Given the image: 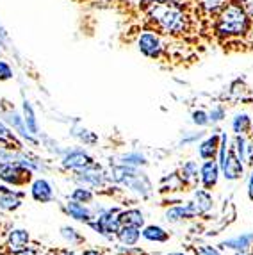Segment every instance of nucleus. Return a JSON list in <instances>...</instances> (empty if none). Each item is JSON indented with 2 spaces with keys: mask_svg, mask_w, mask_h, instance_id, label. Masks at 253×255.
I'll use <instances>...</instances> for the list:
<instances>
[{
  "mask_svg": "<svg viewBox=\"0 0 253 255\" xmlns=\"http://www.w3.org/2000/svg\"><path fill=\"white\" fill-rule=\"evenodd\" d=\"M144 27L160 36L189 39L198 29L200 11L177 0H144L141 4Z\"/></svg>",
  "mask_w": 253,
  "mask_h": 255,
  "instance_id": "f257e3e1",
  "label": "nucleus"
},
{
  "mask_svg": "<svg viewBox=\"0 0 253 255\" xmlns=\"http://www.w3.org/2000/svg\"><path fill=\"white\" fill-rule=\"evenodd\" d=\"M253 29V20L248 16L239 0H230L212 18V30L220 41H237L250 36Z\"/></svg>",
  "mask_w": 253,
  "mask_h": 255,
  "instance_id": "f03ea898",
  "label": "nucleus"
},
{
  "mask_svg": "<svg viewBox=\"0 0 253 255\" xmlns=\"http://www.w3.org/2000/svg\"><path fill=\"white\" fill-rule=\"evenodd\" d=\"M137 47H139V52L150 59H160L162 54H164V45H162V39H160V34L153 32V30H144L143 34L137 39Z\"/></svg>",
  "mask_w": 253,
  "mask_h": 255,
  "instance_id": "7ed1b4c3",
  "label": "nucleus"
},
{
  "mask_svg": "<svg viewBox=\"0 0 253 255\" xmlns=\"http://www.w3.org/2000/svg\"><path fill=\"white\" fill-rule=\"evenodd\" d=\"M30 170L20 162H0V179L7 184H21L23 180H29Z\"/></svg>",
  "mask_w": 253,
  "mask_h": 255,
  "instance_id": "20e7f679",
  "label": "nucleus"
},
{
  "mask_svg": "<svg viewBox=\"0 0 253 255\" xmlns=\"http://www.w3.org/2000/svg\"><path fill=\"white\" fill-rule=\"evenodd\" d=\"M77 180L79 182H84V186H91V187H100L102 184L106 182V175L102 173V170L97 164H91L84 170H79L77 173Z\"/></svg>",
  "mask_w": 253,
  "mask_h": 255,
  "instance_id": "39448f33",
  "label": "nucleus"
},
{
  "mask_svg": "<svg viewBox=\"0 0 253 255\" xmlns=\"http://www.w3.org/2000/svg\"><path fill=\"white\" fill-rule=\"evenodd\" d=\"M93 164V159L89 157L88 153L82 152V150H73V152H68L66 157L63 159V166L68 170H84L88 166Z\"/></svg>",
  "mask_w": 253,
  "mask_h": 255,
  "instance_id": "423d86ee",
  "label": "nucleus"
},
{
  "mask_svg": "<svg viewBox=\"0 0 253 255\" xmlns=\"http://www.w3.org/2000/svg\"><path fill=\"white\" fill-rule=\"evenodd\" d=\"M221 170L227 180H236L243 175V161L237 157L236 152H227L225 162L221 164Z\"/></svg>",
  "mask_w": 253,
  "mask_h": 255,
  "instance_id": "0eeeda50",
  "label": "nucleus"
},
{
  "mask_svg": "<svg viewBox=\"0 0 253 255\" xmlns=\"http://www.w3.org/2000/svg\"><path fill=\"white\" fill-rule=\"evenodd\" d=\"M230 0H196V7L200 11V16L214 18L225 4H228Z\"/></svg>",
  "mask_w": 253,
  "mask_h": 255,
  "instance_id": "6e6552de",
  "label": "nucleus"
},
{
  "mask_svg": "<svg viewBox=\"0 0 253 255\" xmlns=\"http://www.w3.org/2000/svg\"><path fill=\"white\" fill-rule=\"evenodd\" d=\"M200 173H202L203 186L205 187L216 186V182H218V175H220V164L214 162V159H211V161H207L205 164L202 166Z\"/></svg>",
  "mask_w": 253,
  "mask_h": 255,
  "instance_id": "1a4fd4ad",
  "label": "nucleus"
},
{
  "mask_svg": "<svg viewBox=\"0 0 253 255\" xmlns=\"http://www.w3.org/2000/svg\"><path fill=\"white\" fill-rule=\"evenodd\" d=\"M27 245H29V234H27V230L16 229V230H13V232L9 234L7 247H9V250L13 252V254H18V252L25 250Z\"/></svg>",
  "mask_w": 253,
  "mask_h": 255,
  "instance_id": "9d476101",
  "label": "nucleus"
},
{
  "mask_svg": "<svg viewBox=\"0 0 253 255\" xmlns=\"http://www.w3.org/2000/svg\"><path fill=\"white\" fill-rule=\"evenodd\" d=\"M0 209H4V211H14V209L20 207V198H21V193H13V191H7V187L0 186Z\"/></svg>",
  "mask_w": 253,
  "mask_h": 255,
  "instance_id": "9b49d317",
  "label": "nucleus"
},
{
  "mask_svg": "<svg viewBox=\"0 0 253 255\" xmlns=\"http://www.w3.org/2000/svg\"><path fill=\"white\" fill-rule=\"evenodd\" d=\"M253 243V232L252 234H243V236H236L232 239H227L220 245L221 248H230V250H237V252H245L246 248L252 247Z\"/></svg>",
  "mask_w": 253,
  "mask_h": 255,
  "instance_id": "f8f14e48",
  "label": "nucleus"
},
{
  "mask_svg": "<svg viewBox=\"0 0 253 255\" xmlns=\"http://www.w3.org/2000/svg\"><path fill=\"white\" fill-rule=\"evenodd\" d=\"M218 150H220V137H218V136L207 137L202 145L198 146L200 157L205 159V161H211V159H214V155L218 153Z\"/></svg>",
  "mask_w": 253,
  "mask_h": 255,
  "instance_id": "ddd939ff",
  "label": "nucleus"
},
{
  "mask_svg": "<svg viewBox=\"0 0 253 255\" xmlns=\"http://www.w3.org/2000/svg\"><path fill=\"white\" fill-rule=\"evenodd\" d=\"M32 196H34V200H38V202H50L52 196H54L50 184L43 179L36 180V182L32 184Z\"/></svg>",
  "mask_w": 253,
  "mask_h": 255,
  "instance_id": "4468645a",
  "label": "nucleus"
},
{
  "mask_svg": "<svg viewBox=\"0 0 253 255\" xmlns=\"http://www.w3.org/2000/svg\"><path fill=\"white\" fill-rule=\"evenodd\" d=\"M66 211L73 220H79V221H91V218H93L91 216V211H89L88 207H84V205L77 200L68 202Z\"/></svg>",
  "mask_w": 253,
  "mask_h": 255,
  "instance_id": "2eb2a0df",
  "label": "nucleus"
},
{
  "mask_svg": "<svg viewBox=\"0 0 253 255\" xmlns=\"http://www.w3.org/2000/svg\"><path fill=\"white\" fill-rule=\"evenodd\" d=\"M135 171L134 166H128V164H123V166H113L109 170V175H107V179L113 180V182H125L128 177Z\"/></svg>",
  "mask_w": 253,
  "mask_h": 255,
  "instance_id": "dca6fc26",
  "label": "nucleus"
},
{
  "mask_svg": "<svg viewBox=\"0 0 253 255\" xmlns=\"http://www.w3.org/2000/svg\"><path fill=\"white\" fill-rule=\"evenodd\" d=\"M118 239L126 247H132L139 239V229L130 225H122V229L118 230Z\"/></svg>",
  "mask_w": 253,
  "mask_h": 255,
  "instance_id": "f3484780",
  "label": "nucleus"
},
{
  "mask_svg": "<svg viewBox=\"0 0 253 255\" xmlns=\"http://www.w3.org/2000/svg\"><path fill=\"white\" fill-rule=\"evenodd\" d=\"M120 221H122V225H130V227L141 229L144 223V218H143V214H141V211L130 209V211H125V213L120 214Z\"/></svg>",
  "mask_w": 253,
  "mask_h": 255,
  "instance_id": "a211bd4d",
  "label": "nucleus"
},
{
  "mask_svg": "<svg viewBox=\"0 0 253 255\" xmlns=\"http://www.w3.org/2000/svg\"><path fill=\"white\" fill-rule=\"evenodd\" d=\"M143 238L148 239V241H155V243H164L168 241V232H164V229H160V227H146L143 230Z\"/></svg>",
  "mask_w": 253,
  "mask_h": 255,
  "instance_id": "6ab92c4d",
  "label": "nucleus"
},
{
  "mask_svg": "<svg viewBox=\"0 0 253 255\" xmlns=\"http://www.w3.org/2000/svg\"><path fill=\"white\" fill-rule=\"evenodd\" d=\"M23 122H25L27 125V130L32 132V134H38V122H36V118H34V111H32V106H30L29 102H23Z\"/></svg>",
  "mask_w": 253,
  "mask_h": 255,
  "instance_id": "aec40b11",
  "label": "nucleus"
},
{
  "mask_svg": "<svg viewBox=\"0 0 253 255\" xmlns=\"http://www.w3.org/2000/svg\"><path fill=\"white\" fill-rule=\"evenodd\" d=\"M252 127V120L248 115H237L232 122V128L236 134H243V132H248Z\"/></svg>",
  "mask_w": 253,
  "mask_h": 255,
  "instance_id": "412c9836",
  "label": "nucleus"
},
{
  "mask_svg": "<svg viewBox=\"0 0 253 255\" xmlns=\"http://www.w3.org/2000/svg\"><path fill=\"white\" fill-rule=\"evenodd\" d=\"M7 116H9V122H11V124H13V127L16 128L18 132H20L21 136H23V137H27V139H29V141H32V143H34V139H32V137H30L29 134H27V132H29V130H27V127H25V125H23V122H21V118H20V116H18L16 113H14V111H13V113H9Z\"/></svg>",
  "mask_w": 253,
  "mask_h": 255,
  "instance_id": "4be33fe9",
  "label": "nucleus"
},
{
  "mask_svg": "<svg viewBox=\"0 0 253 255\" xmlns=\"http://www.w3.org/2000/svg\"><path fill=\"white\" fill-rule=\"evenodd\" d=\"M196 204H198V207L202 209V213H207L209 209L212 207V198H211V195L207 191H196Z\"/></svg>",
  "mask_w": 253,
  "mask_h": 255,
  "instance_id": "5701e85b",
  "label": "nucleus"
},
{
  "mask_svg": "<svg viewBox=\"0 0 253 255\" xmlns=\"http://www.w3.org/2000/svg\"><path fill=\"white\" fill-rule=\"evenodd\" d=\"M123 164H128V166H144L146 164V157L141 155V153L134 152V153H126L123 155Z\"/></svg>",
  "mask_w": 253,
  "mask_h": 255,
  "instance_id": "b1692460",
  "label": "nucleus"
},
{
  "mask_svg": "<svg viewBox=\"0 0 253 255\" xmlns=\"http://www.w3.org/2000/svg\"><path fill=\"white\" fill-rule=\"evenodd\" d=\"M196 175H198V164L193 161L186 162L184 168H182V177H184V180H193Z\"/></svg>",
  "mask_w": 253,
  "mask_h": 255,
  "instance_id": "393cba45",
  "label": "nucleus"
},
{
  "mask_svg": "<svg viewBox=\"0 0 253 255\" xmlns=\"http://www.w3.org/2000/svg\"><path fill=\"white\" fill-rule=\"evenodd\" d=\"M73 200L80 202V204H88V202L93 200V193H89L88 189H82V187H79V189H75L72 195Z\"/></svg>",
  "mask_w": 253,
  "mask_h": 255,
  "instance_id": "a878e982",
  "label": "nucleus"
},
{
  "mask_svg": "<svg viewBox=\"0 0 253 255\" xmlns=\"http://www.w3.org/2000/svg\"><path fill=\"white\" fill-rule=\"evenodd\" d=\"M166 220L171 221V223H177V221L184 220V205H177V207L169 209L166 213Z\"/></svg>",
  "mask_w": 253,
  "mask_h": 255,
  "instance_id": "bb28decb",
  "label": "nucleus"
},
{
  "mask_svg": "<svg viewBox=\"0 0 253 255\" xmlns=\"http://www.w3.org/2000/svg\"><path fill=\"white\" fill-rule=\"evenodd\" d=\"M246 141L245 137L241 136V134H237L236 137V153H237V157L241 159V161H245V155H246Z\"/></svg>",
  "mask_w": 253,
  "mask_h": 255,
  "instance_id": "cd10ccee",
  "label": "nucleus"
},
{
  "mask_svg": "<svg viewBox=\"0 0 253 255\" xmlns=\"http://www.w3.org/2000/svg\"><path fill=\"white\" fill-rule=\"evenodd\" d=\"M193 122L196 125H200V127H203V125H207L209 122H211V118H209V115H207L205 111H194Z\"/></svg>",
  "mask_w": 253,
  "mask_h": 255,
  "instance_id": "c85d7f7f",
  "label": "nucleus"
},
{
  "mask_svg": "<svg viewBox=\"0 0 253 255\" xmlns=\"http://www.w3.org/2000/svg\"><path fill=\"white\" fill-rule=\"evenodd\" d=\"M13 79V68L5 61H0V81H9Z\"/></svg>",
  "mask_w": 253,
  "mask_h": 255,
  "instance_id": "c756f323",
  "label": "nucleus"
},
{
  "mask_svg": "<svg viewBox=\"0 0 253 255\" xmlns=\"http://www.w3.org/2000/svg\"><path fill=\"white\" fill-rule=\"evenodd\" d=\"M61 234H63V238L66 239V241H70V243H77L80 239V236L77 234L73 229H70V227H64V229L61 230Z\"/></svg>",
  "mask_w": 253,
  "mask_h": 255,
  "instance_id": "7c9ffc66",
  "label": "nucleus"
},
{
  "mask_svg": "<svg viewBox=\"0 0 253 255\" xmlns=\"http://www.w3.org/2000/svg\"><path fill=\"white\" fill-rule=\"evenodd\" d=\"M209 118H211V122H221V120L225 118V111H223V107H214V109L211 111V115H209Z\"/></svg>",
  "mask_w": 253,
  "mask_h": 255,
  "instance_id": "2f4dec72",
  "label": "nucleus"
},
{
  "mask_svg": "<svg viewBox=\"0 0 253 255\" xmlns=\"http://www.w3.org/2000/svg\"><path fill=\"white\" fill-rule=\"evenodd\" d=\"M196 255H221V254L212 247H198L196 248Z\"/></svg>",
  "mask_w": 253,
  "mask_h": 255,
  "instance_id": "473e14b6",
  "label": "nucleus"
},
{
  "mask_svg": "<svg viewBox=\"0 0 253 255\" xmlns=\"http://www.w3.org/2000/svg\"><path fill=\"white\" fill-rule=\"evenodd\" d=\"M239 4L245 7V11L248 13V16L253 20V0H239Z\"/></svg>",
  "mask_w": 253,
  "mask_h": 255,
  "instance_id": "72a5a7b5",
  "label": "nucleus"
},
{
  "mask_svg": "<svg viewBox=\"0 0 253 255\" xmlns=\"http://www.w3.org/2000/svg\"><path fill=\"white\" fill-rule=\"evenodd\" d=\"M248 196H250V200H253V173H252V177H250V182H248Z\"/></svg>",
  "mask_w": 253,
  "mask_h": 255,
  "instance_id": "f704fd0d",
  "label": "nucleus"
},
{
  "mask_svg": "<svg viewBox=\"0 0 253 255\" xmlns=\"http://www.w3.org/2000/svg\"><path fill=\"white\" fill-rule=\"evenodd\" d=\"M16 255H36L32 250H29V248H25V250H21V252H18Z\"/></svg>",
  "mask_w": 253,
  "mask_h": 255,
  "instance_id": "c9c22d12",
  "label": "nucleus"
},
{
  "mask_svg": "<svg viewBox=\"0 0 253 255\" xmlns=\"http://www.w3.org/2000/svg\"><path fill=\"white\" fill-rule=\"evenodd\" d=\"M246 148H248L250 150V161L248 162H253V145H250V146H246Z\"/></svg>",
  "mask_w": 253,
  "mask_h": 255,
  "instance_id": "e433bc0d",
  "label": "nucleus"
},
{
  "mask_svg": "<svg viewBox=\"0 0 253 255\" xmlns=\"http://www.w3.org/2000/svg\"><path fill=\"white\" fill-rule=\"evenodd\" d=\"M57 255H73V252H70V250H63V252H59Z\"/></svg>",
  "mask_w": 253,
  "mask_h": 255,
  "instance_id": "4c0bfd02",
  "label": "nucleus"
},
{
  "mask_svg": "<svg viewBox=\"0 0 253 255\" xmlns=\"http://www.w3.org/2000/svg\"><path fill=\"white\" fill-rule=\"evenodd\" d=\"M84 255H100V254H98V252H95V250H88Z\"/></svg>",
  "mask_w": 253,
  "mask_h": 255,
  "instance_id": "58836bf2",
  "label": "nucleus"
},
{
  "mask_svg": "<svg viewBox=\"0 0 253 255\" xmlns=\"http://www.w3.org/2000/svg\"><path fill=\"white\" fill-rule=\"evenodd\" d=\"M168 255H186V254H178V252H175V254H168Z\"/></svg>",
  "mask_w": 253,
  "mask_h": 255,
  "instance_id": "ea45409f",
  "label": "nucleus"
},
{
  "mask_svg": "<svg viewBox=\"0 0 253 255\" xmlns=\"http://www.w3.org/2000/svg\"><path fill=\"white\" fill-rule=\"evenodd\" d=\"M237 255H246V254H245V252H239V254H237Z\"/></svg>",
  "mask_w": 253,
  "mask_h": 255,
  "instance_id": "a19ab883",
  "label": "nucleus"
},
{
  "mask_svg": "<svg viewBox=\"0 0 253 255\" xmlns=\"http://www.w3.org/2000/svg\"><path fill=\"white\" fill-rule=\"evenodd\" d=\"M252 255H253V254H252Z\"/></svg>",
  "mask_w": 253,
  "mask_h": 255,
  "instance_id": "79ce46f5",
  "label": "nucleus"
}]
</instances>
